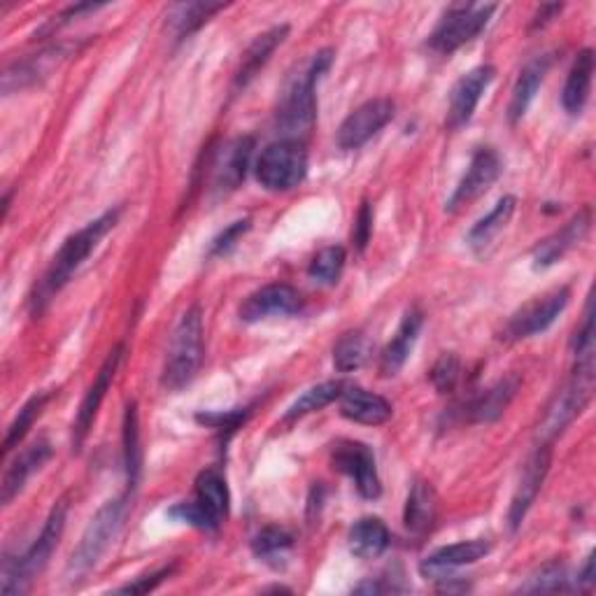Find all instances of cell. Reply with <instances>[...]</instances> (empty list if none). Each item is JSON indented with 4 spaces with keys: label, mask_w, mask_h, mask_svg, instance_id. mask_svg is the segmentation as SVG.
I'll return each instance as SVG.
<instances>
[{
    "label": "cell",
    "mask_w": 596,
    "mask_h": 596,
    "mask_svg": "<svg viewBox=\"0 0 596 596\" xmlns=\"http://www.w3.org/2000/svg\"><path fill=\"white\" fill-rule=\"evenodd\" d=\"M121 217V208H112L108 212H103L101 217H96L93 221H89L87 227H82L78 234H72L63 245L61 250L57 252V257L49 264V268L44 270L42 280L36 285L29 306L31 312L38 317L44 312V308L52 304V298L70 282V278L78 272V268L91 257V252L96 250L101 240L117 227V221Z\"/></svg>",
    "instance_id": "6da1fadb"
},
{
    "label": "cell",
    "mask_w": 596,
    "mask_h": 596,
    "mask_svg": "<svg viewBox=\"0 0 596 596\" xmlns=\"http://www.w3.org/2000/svg\"><path fill=\"white\" fill-rule=\"evenodd\" d=\"M331 49H321V52L310 57V61L289 78L276 112V123L285 138L301 140L312 129L317 117V82L331 68Z\"/></svg>",
    "instance_id": "7a4b0ae2"
},
{
    "label": "cell",
    "mask_w": 596,
    "mask_h": 596,
    "mask_svg": "<svg viewBox=\"0 0 596 596\" xmlns=\"http://www.w3.org/2000/svg\"><path fill=\"white\" fill-rule=\"evenodd\" d=\"M131 491L133 489L123 491L121 496L108 501L101 510L91 517L89 527L85 529L78 548L72 550L68 568H66V576L70 583L82 580L89 570L96 568L98 562L103 559V555L115 543L117 534L121 532L123 522H127V517L131 515V508H133V494Z\"/></svg>",
    "instance_id": "3957f363"
},
{
    "label": "cell",
    "mask_w": 596,
    "mask_h": 596,
    "mask_svg": "<svg viewBox=\"0 0 596 596\" xmlns=\"http://www.w3.org/2000/svg\"><path fill=\"white\" fill-rule=\"evenodd\" d=\"M66 513H68V504L63 499L57 501L31 548L19 557H8L3 562V585H0L3 594L12 596V594L27 592L29 585L36 580V576L42 574L44 566L49 564V559H52L54 550L61 543V536L66 529Z\"/></svg>",
    "instance_id": "277c9868"
},
{
    "label": "cell",
    "mask_w": 596,
    "mask_h": 596,
    "mask_svg": "<svg viewBox=\"0 0 596 596\" xmlns=\"http://www.w3.org/2000/svg\"><path fill=\"white\" fill-rule=\"evenodd\" d=\"M203 361V315L201 308H189L176 331H172L168 357L161 372V385L168 391L185 389L193 378Z\"/></svg>",
    "instance_id": "5b68a950"
},
{
    "label": "cell",
    "mask_w": 596,
    "mask_h": 596,
    "mask_svg": "<svg viewBox=\"0 0 596 596\" xmlns=\"http://www.w3.org/2000/svg\"><path fill=\"white\" fill-rule=\"evenodd\" d=\"M257 182L276 193L296 189L308 176V149L304 140L282 138L270 142L255 166Z\"/></svg>",
    "instance_id": "8992f818"
},
{
    "label": "cell",
    "mask_w": 596,
    "mask_h": 596,
    "mask_svg": "<svg viewBox=\"0 0 596 596\" xmlns=\"http://www.w3.org/2000/svg\"><path fill=\"white\" fill-rule=\"evenodd\" d=\"M592 389H594V370L574 368V378H570V383L562 391H557L550 406L545 408V415L538 425V440L543 445H553V440L562 436L570 421L585 410V406L592 399Z\"/></svg>",
    "instance_id": "52a82bcc"
},
{
    "label": "cell",
    "mask_w": 596,
    "mask_h": 596,
    "mask_svg": "<svg viewBox=\"0 0 596 596\" xmlns=\"http://www.w3.org/2000/svg\"><path fill=\"white\" fill-rule=\"evenodd\" d=\"M496 6L459 3L443 14L438 27L429 36V47L438 54H453L455 49L476 40L489 23Z\"/></svg>",
    "instance_id": "ba28073f"
},
{
    "label": "cell",
    "mask_w": 596,
    "mask_h": 596,
    "mask_svg": "<svg viewBox=\"0 0 596 596\" xmlns=\"http://www.w3.org/2000/svg\"><path fill=\"white\" fill-rule=\"evenodd\" d=\"M255 155V138L238 136L234 140L221 142L208 163V189L215 198L229 196L236 191L247 176Z\"/></svg>",
    "instance_id": "9c48e42d"
},
{
    "label": "cell",
    "mask_w": 596,
    "mask_h": 596,
    "mask_svg": "<svg viewBox=\"0 0 596 596\" xmlns=\"http://www.w3.org/2000/svg\"><path fill=\"white\" fill-rule=\"evenodd\" d=\"M570 301V289L568 287H557L548 294H543L527 306H522L506 325L504 338L506 340H527L534 336H540L543 331H548L557 317L566 310Z\"/></svg>",
    "instance_id": "30bf717a"
},
{
    "label": "cell",
    "mask_w": 596,
    "mask_h": 596,
    "mask_svg": "<svg viewBox=\"0 0 596 596\" xmlns=\"http://www.w3.org/2000/svg\"><path fill=\"white\" fill-rule=\"evenodd\" d=\"M504 170V161L496 152L494 147H480L478 152L470 159L464 178L459 180V185L455 187L450 201L445 203V210L450 215H457L459 210H464L466 206H470L483 193H487L491 189V185L499 180Z\"/></svg>",
    "instance_id": "8fae6325"
},
{
    "label": "cell",
    "mask_w": 596,
    "mask_h": 596,
    "mask_svg": "<svg viewBox=\"0 0 596 596\" xmlns=\"http://www.w3.org/2000/svg\"><path fill=\"white\" fill-rule=\"evenodd\" d=\"M396 106L389 98H372L359 106L355 112L345 117L336 133V142L340 149H359L370 138H376L387 123L394 119Z\"/></svg>",
    "instance_id": "7c38bea8"
},
{
    "label": "cell",
    "mask_w": 596,
    "mask_h": 596,
    "mask_svg": "<svg viewBox=\"0 0 596 596\" xmlns=\"http://www.w3.org/2000/svg\"><path fill=\"white\" fill-rule=\"evenodd\" d=\"M334 468L355 480V487L364 499H378L380 496L383 483L378 476L376 457H372L368 445L357 440L338 443L334 447Z\"/></svg>",
    "instance_id": "4fadbf2b"
},
{
    "label": "cell",
    "mask_w": 596,
    "mask_h": 596,
    "mask_svg": "<svg viewBox=\"0 0 596 596\" xmlns=\"http://www.w3.org/2000/svg\"><path fill=\"white\" fill-rule=\"evenodd\" d=\"M123 352H127V347L123 345H117L115 350L108 355V359L103 361L101 370H98V376L93 380V385L87 389L85 394V399L80 404V410H78V417H74L72 421V450L78 453L82 450V445L93 427V421H96V415L98 410H101V404L106 399V394L117 376V370H119V364L123 359Z\"/></svg>",
    "instance_id": "5bb4252c"
},
{
    "label": "cell",
    "mask_w": 596,
    "mask_h": 596,
    "mask_svg": "<svg viewBox=\"0 0 596 596\" xmlns=\"http://www.w3.org/2000/svg\"><path fill=\"white\" fill-rule=\"evenodd\" d=\"M494 74H496L494 66H478L474 70H468L466 74H461L457 85L453 87L450 106H447V119H445L447 129L459 131L470 119H474L483 93L494 82Z\"/></svg>",
    "instance_id": "9a60e30c"
},
{
    "label": "cell",
    "mask_w": 596,
    "mask_h": 596,
    "mask_svg": "<svg viewBox=\"0 0 596 596\" xmlns=\"http://www.w3.org/2000/svg\"><path fill=\"white\" fill-rule=\"evenodd\" d=\"M304 298L291 285L272 282L255 294H250L240 306V319L247 325H257V321L270 319V317H289L301 310Z\"/></svg>",
    "instance_id": "2e32d148"
},
{
    "label": "cell",
    "mask_w": 596,
    "mask_h": 596,
    "mask_svg": "<svg viewBox=\"0 0 596 596\" xmlns=\"http://www.w3.org/2000/svg\"><path fill=\"white\" fill-rule=\"evenodd\" d=\"M550 459H553V450L550 445H538L534 455L527 459L525 468H522V480L515 489V496L508 508V525L513 532H517L522 527V522H525L529 508L534 506L538 491L543 489L545 478H548L550 470Z\"/></svg>",
    "instance_id": "e0dca14e"
},
{
    "label": "cell",
    "mask_w": 596,
    "mask_h": 596,
    "mask_svg": "<svg viewBox=\"0 0 596 596\" xmlns=\"http://www.w3.org/2000/svg\"><path fill=\"white\" fill-rule=\"evenodd\" d=\"M592 227V210L583 208L574 219L566 221L559 231H555L553 236L543 238L532 252L534 259V268H550L557 261H562L570 250H574L576 245H580L585 240V236L589 234Z\"/></svg>",
    "instance_id": "ac0fdd59"
},
{
    "label": "cell",
    "mask_w": 596,
    "mask_h": 596,
    "mask_svg": "<svg viewBox=\"0 0 596 596\" xmlns=\"http://www.w3.org/2000/svg\"><path fill=\"white\" fill-rule=\"evenodd\" d=\"M70 49L72 47L68 44H54L36 57L10 63L3 72V93H12L23 87L38 85L54 68H59V63H63L70 57Z\"/></svg>",
    "instance_id": "d6986e66"
},
{
    "label": "cell",
    "mask_w": 596,
    "mask_h": 596,
    "mask_svg": "<svg viewBox=\"0 0 596 596\" xmlns=\"http://www.w3.org/2000/svg\"><path fill=\"white\" fill-rule=\"evenodd\" d=\"M491 550L489 540H464V543H455L447 545V548L436 550L434 555H429L425 562L419 564V574L425 578L438 580V578H447L450 574H455L457 568L476 564L483 557H487Z\"/></svg>",
    "instance_id": "ffe728a7"
},
{
    "label": "cell",
    "mask_w": 596,
    "mask_h": 596,
    "mask_svg": "<svg viewBox=\"0 0 596 596\" xmlns=\"http://www.w3.org/2000/svg\"><path fill=\"white\" fill-rule=\"evenodd\" d=\"M52 443L40 438L33 445H29L27 450H23L6 470L3 476V485H0V501L3 506L12 504L14 496H19V491L27 487V483L31 480V476H36L38 470L49 461L52 457Z\"/></svg>",
    "instance_id": "44dd1931"
},
{
    "label": "cell",
    "mask_w": 596,
    "mask_h": 596,
    "mask_svg": "<svg viewBox=\"0 0 596 596\" xmlns=\"http://www.w3.org/2000/svg\"><path fill=\"white\" fill-rule=\"evenodd\" d=\"M340 415L357 425L380 427L387 425L394 415L391 404L380 394H372L361 387H345L340 394Z\"/></svg>",
    "instance_id": "7402d4cb"
},
{
    "label": "cell",
    "mask_w": 596,
    "mask_h": 596,
    "mask_svg": "<svg viewBox=\"0 0 596 596\" xmlns=\"http://www.w3.org/2000/svg\"><path fill=\"white\" fill-rule=\"evenodd\" d=\"M421 327H425V312L419 308H410L380 355V372L385 378H394L406 366Z\"/></svg>",
    "instance_id": "603a6c76"
},
{
    "label": "cell",
    "mask_w": 596,
    "mask_h": 596,
    "mask_svg": "<svg viewBox=\"0 0 596 596\" xmlns=\"http://www.w3.org/2000/svg\"><path fill=\"white\" fill-rule=\"evenodd\" d=\"M436 515H438L436 489L427 480H415L404 508V525L408 534L417 538L427 536L436 525Z\"/></svg>",
    "instance_id": "cb8c5ba5"
},
{
    "label": "cell",
    "mask_w": 596,
    "mask_h": 596,
    "mask_svg": "<svg viewBox=\"0 0 596 596\" xmlns=\"http://www.w3.org/2000/svg\"><path fill=\"white\" fill-rule=\"evenodd\" d=\"M517 389H519L517 376L504 378L491 385L489 389L478 394L476 399H470V404L466 406V419L474 421V425H489V421H496L515 399Z\"/></svg>",
    "instance_id": "d4e9b609"
},
{
    "label": "cell",
    "mask_w": 596,
    "mask_h": 596,
    "mask_svg": "<svg viewBox=\"0 0 596 596\" xmlns=\"http://www.w3.org/2000/svg\"><path fill=\"white\" fill-rule=\"evenodd\" d=\"M553 66V54H540L534 61H529L525 68H522L519 78L513 87V96H510V106H508V119L510 123H517L522 117L527 115L529 106L534 103V98L545 80V74H548Z\"/></svg>",
    "instance_id": "484cf974"
},
{
    "label": "cell",
    "mask_w": 596,
    "mask_h": 596,
    "mask_svg": "<svg viewBox=\"0 0 596 596\" xmlns=\"http://www.w3.org/2000/svg\"><path fill=\"white\" fill-rule=\"evenodd\" d=\"M193 491H196L193 501L208 513V517L212 519V525L219 529L221 522L229 517V508H231V496H229L227 480H224V476L219 474L217 468H206V470H201V474H198Z\"/></svg>",
    "instance_id": "4316f807"
},
{
    "label": "cell",
    "mask_w": 596,
    "mask_h": 596,
    "mask_svg": "<svg viewBox=\"0 0 596 596\" xmlns=\"http://www.w3.org/2000/svg\"><path fill=\"white\" fill-rule=\"evenodd\" d=\"M592 78H594V52L592 49H583L568 70V78L562 91V106L568 115L576 117L585 110L592 91Z\"/></svg>",
    "instance_id": "83f0119b"
},
{
    "label": "cell",
    "mask_w": 596,
    "mask_h": 596,
    "mask_svg": "<svg viewBox=\"0 0 596 596\" xmlns=\"http://www.w3.org/2000/svg\"><path fill=\"white\" fill-rule=\"evenodd\" d=\"M350 553L359 559H378L391 543V534L380 517H361L357 519L350 534Z\"/></svg>",
    "instance_id": "f1b7e54d"
},
{
    "label": "cell",
    "mask_w": 596,
    "mask_h": 596,
    "mask_svg": "<svg viewBox=\"0 0 596 596\" xmlns=\"http://www.w3.org/2000/svg\"><path fill=\"white\" fill-rule=\"evenodd\" d=\"M287 33H289V27H276V29L261 33L250 44V49L245 52L242 63L236 72V89H245L257 78V72L270 61L272 52H276V49L287 40Z\"/></svg>",
    "instance_id": "f546056e"
},
{
    "label": "cell",
    "mask_w": 596,
    "mask_h": 596,
    "mask_svg": "<svg viewBox=\"0 0 596 596\" xmlns=\"http://www.w3.org/2000/svg\"><path fill=\"white\" fill-rule=\"evenodd\" d=\"M515 208H517L515 196H504L501 201L489 210L487 217H483L480 221H476V227L468 231V238H466L470 250H474L480 257L487 255V250H489V245L494 242V238L499 236L508 227V221L515 215Z\"/></svg>",
    "instance_id": "4dcf8cb0"
},
{
    "label": "cell",
    "mask_w": 596,
    "mask_h": 596,
    "mask_svg": "<svg viewBox=\"0 0 596 596\" xmlns=\"http://www.w3.org/2000/svg\"><path fill=\"white\" fill-rule=\"evenodd\" d=\"M345 385L340 380H329V383H321V385H315L310 387L304 396H298V399L289 406L287 415H285V421H296L301 419L306 415H312L321 408L331 406L334 401L340 399Z\"/></svg>",
    "instance_id": "1f68e13d"
},
{
    "label": "cell",
    "mask_w": 596,
    "mask_h": 596,
    "mask_svg": "<svg viewBox=\"0 0 596 596\" xmlns=\"http://www.w3.org/2000/svg\"><path fill=\"white\" fill-rule=\"evenodd\" d=\"M370 357V340L361 329L347 331L334 345V366L340 372L359 370Z\"/></svg>",
    "instance_id": "d6a6232c"
},
{
    "label": "cell",
    "mask_w": 596,
    "mask_h": 596,
    "mask_svg": "<svg viewBox=\"0 0 596 596\" xmlns=\"http://www.w3.org/2000/svg\"><path fill=\"white\" fill-rule=\"evenodd\" d=\"M140 464H142V450H140V429H138V406L131 401L123 413V468H127L129 487L136 489L140 478Z\"/></svg>",
    "instance_id": "836d02e7"
},
{
    "label": "cell",
    "mask_w": 596,
    "mask_h": 596,
    "mask_svg": "<svg viewBox=\"0 0 596 596\" xmlns=\"http://www.w3.org/2000/svg\"><path fill=\"white\" fill-rule=\"evenodd\" d=\"M224 8H227L224 3H182V6L172 8L168 21H170L172 31H176V36L182 40V38H189L191 33H196L198 29L203 27V23L210 21L212 14H217Z\"/></svg>",
    "instance_id": "e575fe53"
},
{
    "label": "cell",
    "mask_w": 596,
    "mask_h": 596,
    "mask_svg": "<svg viewBox=\"0 0 596 596\" xmlns=\"http://www.w3.org/2000/svg\"><path fill=\"white\" fill-rule=\"evenodd\" d=\"M291 548H294V536L280 527H266L252 538V553L261 562L272 566H278L280 559H285Z\"/></svg>",
    "instance_id": "d590c367"
},
{
    "label": "cell",
    "mask_w": 596,
    "mask_h": 596,
    "mask_svg": "<svg viewBox=\"0 0 596 596\" xmlns=\"http://www.w3.org/2000/svg\"><path fill=\"white\" fill-rule=\"evenodd\" d=\"M345 259H347L345 247L329 245L315 255V259L308 266V276L319 285H336L342 276Z\"/></svg>",
    "instance_id": "8d00e7d4"
},
{
    "label": "cell",
    "mask_w": 596,
    "mask_h": 596,
    "mask_svg": "<svg viewBox=\"0 0 596 596\" xmlns=\"http://www.w3.org/2000/svg\"><path fill=\"white\" fill-rule=\"evenodd\" d=\"M49 399H52V394H36L33 399H29L27 404H23V408L19 410V415L14 417V421L8 429V436H6V443H3L6 455L12 453L14 447H19V443L27 438L29 429L33 427V421L40 417V413L44 410Z\"/></svg>",
    "instance_id": "74e56055"
},
{
    "label": "cell",
    "mask_w": 596,
    "mask_h": 596,
    "mask_svg": "<svg viewBox=\"0 0 596 596\" xmlns=\"http://www.w3.org/2000/svg\"><path fill=\"white\" fill-rule=\"evenodd\" d=\"M576 589L574 583L568 578V570L562 562H550L540 566L536 574L527 578V583L519 587V592H532V594H543V592H568Z\"/></svg>",
    "instance_id": "f35d334b"
},
{
    "label": "cell",
    "mask_w": 596,
    "mask_h": 596,
    "mask_svg": "<svg viewBox=\"0 0 596 596\" xmlns=\"http://www.w3.org/2000/svg\"><path fill=\"white\" fill-rule=\"evenodd\" d=\"M429 378H431V385L436 387L438 394H450L457 389L459 380H461V361L455 352H443L431 372H429Z\"/></svg>",
    "instance_id": "ab89813d"
},
{
    "label": "cell",
    "mask_w": 596,
    "mask_h": 596,
    "mask_svg": "<svg viewBox=\"0 0 596 596\" xmlns=\"http://www.w3.org/2000/svg\"><path fill=\"white\" fill-rule=\"evenodd\" d=\"M247 417H250V408H236L224 413H198L196 421L219 434H234L236 429H240V425H245Z\"/></svg>",
    "instance_id": "60d3db41"
},
{
    "label": "cell",
    "mask_w": 596,
    "mask_h": 596,
    "mask_svg": "<svg viewBox=\"0 0 596 596\" xmlns=\"http://www.w3.org/2000/svg\"><path fill=\"white\" fill-rule=\"evenodd\" d=\"M168 517L176 519V522H182V525L187 527H193V529H201V532H215L217 527L212 525V519L208 517V513L198 506L196 501H180L172 508H168Z\"/></svg>",
    "instance_id": "b9f144b4"
},
{
    "label": "cell",
    "mask_w": 596,
    "mask_h": 596,
    "mask_svg": "<svg viewBox=\"0 0 596 596\" xmlns=\"http://www.w3.org/2000/svg\"><path fill=\"white\" fill-rule=\"evenodd\" d=\"M250 229H252V219H238V221L229 224V227L224 229V231L210 242V247H208V257L212 259V257H224V255H229V252L234 250V247H236V242H238L247 231H250Z\"/></svg>",
    "instance_id": "7bdbcfd3"
},
{
    "label": "cell",
    "mask_w": 596,
    "mask_h": 596,
    "mask_svg": "<svg viewBox=\"0 0 596 596\" xmlns=\"http://www.w3.org/2000/svg\"><path fill=\"white\" fill-rule=\"evenodd\" d=\"M172 570H176V564H170V566H163L159 570H155V574H149V576H142L138 578L136 583H129V585H123L119 587L117 592L119 594H147V592H152L157 589L166 578L172 576Z\"/></svg>",
    "instance_id": "ee69618b"
},
{
    "label": "cell",
    "mask_w": 596,
    "mask_h": 596,
    "mask_svg": "<svg viewBox=\"0 0 596 596\" xmlns=\"http://www.w3.org/2000/svg\"><path fill=\"white\" fill-rule=\"evenodd\" d=\"M370 234H372V208L368 201L361 203L359 208V215L355 219V229H352V238H355V247L359 252L366 250V245L370 240Z\"/></svg>",
    "instance_id": "f6af8a7d"
},
{
    "label": "cell",
    "mask_w": 596,
    "mask_h": 596,
    "mask_svg": "<svg viewBox=\"0 0 596 596\" xmlns=\"http://www.w3.org/2000/svg\"><path fill=\"white\" fill-rule=\"evenodd\" d=\"M574 585H576V589H583V592H589L594 587V555L587 557V562H585V566H583V570L578 574Z\"/></svg>",
    "instance_id": "bcb514c9"
},
{
    "label": "cell",
    "mask_w": 596,
    "mask_h": 596,
    "mask_svg": "<svg viewBox=\"0 0 596 596\" xmlns=\"http://www.w3.org/2000/svg\"><path fill=\"white\" fill-rule=\"evenodd\" d=\"M562 12V6H540V10L536 12L534 17V23H532V29H543V27H548V23Z\"/></svg>",
    "instance_id": "7dc6e473"
}]
</instances>
